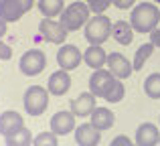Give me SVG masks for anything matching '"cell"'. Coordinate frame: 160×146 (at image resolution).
I'll return each instance as SVG.
<instances>
[{
    "instance_id": "6da1fadb",
    "label": "cell",
    "mask_w": 160,
    "mask_h": 146,
    "mask_svg": "<svg viewBox=\"0 0 160 146\" xmlns=\"http://www.w3.org/2000/svg\"><path fill=\"white\" fill-rule=\"evenodd\" d=\"M160 23V8L154 2H140L136 8H132L130 24L136 33H152Z\"/></svg>"
},
{
    "instance_id": "7a4b0ae2",
    "label": "cell",
    "mask_w": 160,
    "mask_h": 146,
    "mask_svg": "<svg viewBox=\"0 0 160 146\" xmlns=\"http://www.w3.org/2000/svg\"><path fill=\"white\" fill-rule=\"evenodd\" d=\"M89 12L91 10H89V6H87L85 2H71L69 6L63 8L61 20H59V23L67 28V33H69V31H79V27L87 24V20H89Z\"/></svg>"
},
{
    "instance_id": "3957f363",
    "label": "cell",
    "mask_w": 160,
    "mask_h": 146,
    "mask_svg": "<svg viewBox=\"0 0 160 146\" xmlns=\"http://www.w3.org/2000/svg\"><path fill=\"white\" fill-rule=\"evenodd\" d=\"M112 37V20L106 14H95L85 24V41L89 45H103Z\"/></svg>"
},
{
    "instance_id": "277c9868",
    "label": "cell",
    "mask_w": 160,
    "mask_h": 146,
    "mask_svg": "<svg viewBox=\"0 0 160 146\" xmlns=\"http://www.w3.org/2000/svg\"><path fill=\"white\" fill-rule=\"evenodd\" d=\"M49 89H45L43 85H31L27 91H24V110H27L28 116H41L49 106Z\"/></svg>"
},
{
    "instance_id": "5b68a950",
    "label": "cell",
    "mask_w": 160,
    "mask_h": 146,
    "mask_svg": "<svg viewBox=\"0 0 160 146\" xmlns=\"http://www.w3.org/2000/svg\"><path fill=\"white\" fill-rule=\"evenodd\" d=\"M45 65H47V57L41 49H31L27 51L22 57H20V63H18V69L22 75H28V77H35V75L43 73Z\"/></svg>"
},
{
    "instance_id": "8992f818",
    "label": "cell",
    "mask_w": 160,
    "mask_h": 146,
    "mask_svg": "<svg viewBox=\"0 0 160 146\" xmlns=\"http://www.w3.org/2000/svg\"><path fill=\"white\" fill-rule=\"evenodd\" d=\"M32 6L35 0H0V18L6 23H14Z\"/></svg>"
},
{
    "instance_id": "52a82bcc",
    "label": "cell",
    "mask_w": 160,
    "mask_h": 146,
    "mask_svg": "<svg viewBox=\"0 0 160 146\" xmlns=\"http://www.w3.org/2000/svg\"><path fill=\"white\" fill-rule=\"evenodd\" d=\"M39 33L45 41H49L53 45H63L67 41V28L53 18H45L43 16V20L39 24Z\"/></svg>"
},
{
    "instance_id": "ba28073f",
    "label": "cell",
    "mask_w": 160,
    "mask_h": 146,
    "mask_svg": "<svg viewBox=\"0 0 160 146\" xmlns=\"http://www.w3.org/2000/svg\"><path fill=\"white\" fill-rule=\"evenodd\" d=\"M83 61V53L79 51L75 45H61V49L57 51V63L59 69H65V71H73L79 67V63Z\"/></svg>"
},
{
    "instance_id": "9c48e42d",
    "label": "cell",
    "mask_w": 160,
    "mask_h": 146,
    "mask_svg": "<svg viewBox=\"0 0 160 146\" xmlns=\"http://www.w3.org/2000/svg\"><path fill=\"white\" fill-rule=\"evenodd\" d=\"M106 65H108L109 71H112V75H113V77H118V79H128L130 75L134 73L132 63H130L122 53H109Z\"/></svg>"
},
{
    "instance_id": "30bf717a",
    "label": "cell",
    "mask_w": 160,
    "mask_h": 146,
    "mask_svg": "<svg viewBox=\"0 0 160 146\" xmlns=\"http://www.w3.org/2000/svg\"><path fill=\"white\" fill-rule=\"evenodd\" d=\"M75 142L79 146H98L102 142V132L93 124H79L75 128Z\"/></svg>"
},
{
    "instance_id": "8fae6325",
    "label": "cell",
    "mask_w": 160,
    "mask_h": 146,
    "mask_svg": "<svg viewBox=\"0 0 160 146\" xmlns=\"http://www.w3.org/2000/svg\"><path fill=\"white\" fill-rule=\"evenodd\" d=\"M20 128H24V120L18 112L8 110V112H2V114H0V134H2L4 138L16 134Z\"/></svg>"
},
{
    "instance_id": "7c38bea8",
    "label": "cell",
    "mask_w": 160,
    "mask_h": 146,
    "mask_svg": "<svg viewBox=\"0 0 160 146\" xmlns=\"http://www.w3.org/2000/svg\"><path fill=\"white\" fill-rule=\"evenodd\" d=\"M71 112L75 114V118H85L91 116V112L95 110V95L91 91H83L75 99H71Z\"/></svg>"
},
{
    "instance_id": "4fadbf2b",
    "label": "cell",
    "mask_w": 160,
    "mask_h": 146,
    "mask_svg": "<svg viewBox=\"0 0 160 146\" xmlns=\"http://www.w3.org/2000/svg\"><path fill=\"white\" fill-rule=\"evenodd\" d=\"M134 142L138 146H156L160 142V130L156 124L144 122L138 126L136 136H134Z\"/></svg>"
},
{
    "instance_id": "5bb4252c",
    "label": "cell",
    "mask_w": 160,
    "mask_h": 146,
    "mask_svg": "<svg viewBox=\"0 0 160 146\" xmlns=\"http://www.w3.org/2000/svg\"><path fill=\"white\" fill-rule=\"evenodd\" d=\"M75 130V114L73 112H57L51 118V132L57 136H67Z\"/></svg>"
},
{
    "instance_id": "9a60e30c",
    "label": "cell",
    "mask_w": 160,
    "mask_h": 146,
    "mask_svg": "<svg viewBox=\"0 0 160 146\" xmlns=\"http://www.w3.org/2000/svg\"><path fill=\"white\" fill-rule=\"evenodd\" d=\"M113 79V75L109 69H93V73H91L89 77V91L95 95V98H103V93H106V87L109 85V81Z\"/></svg>"
},
{
    "instance_id": "2e32d148",
    "label": "cell",
    "mask_w": 160,
    "mask_h": 146,
    "mask_svg": "<svg viewBox=\"0 0 160 146\" xmlns=\"http://www.w3.org/2000/svg\"><path fill=\"white\" fill-rule=\"evenodd\" d=\"M47 89L51 95H63L71 89V75L65 71V69H59V71L51 73L47 83Z\"/></svg>"
},
{
    "instance_id": "e0dca14e",
    "label": "cell",
    "mask_w": 160,
    "mask_h": 146,
    "mask_svg": "<svg viewBox=\"0 0 160 146\" xmlns=\"http://www.w3.org/2000/svg\"><path fill=\"white\" fill-rule=\"evenodd\" d=\"M108 61V53L103 51L102 45H89L87 51L83 53V63L91 69H102Z\"/></svg>"
},
{
    "instance_id": "ac0fdd59",
    "label": "cell",
    "mask_w": 160,
    "mask_h": 146,
    "mask_svg": "<svg viewBox=\"0 0 160 146\" xmlns=\"http://www.w3.org/2000/svg\"><path fill=\"white\" fill-rule=\"evenodd\" d=\"M112 39L120 45H126V47L132 45V41H134L132 24H130L128 20H116V23L112 24Z\"/></svg>"
},
{
    "instance_id": "d6986e66",
    "label": "cell",
    "mask_w": 160,
    "mask_h": 146,
    "mask_svg": "<svg viewBox=\"0 0 160 146\" xmlns=\"http://www.w3.org/2000/svg\"><path fill=\"white\" fill-rule=\"evenodd\" d=\"M113 122H116V116H113V112L109 110V108L102 106V108H95V110L91 112V124H93L99 132L109 130V128L113 126Z\"/></svg>"
},
{
    "instance_id": "ffe728a7",
    "label": "cell",
    "mask_w": 160,
    "mask_h": 146,
    "mask_svg": "<svg viewBox=\"0 0 160 146\" xmlns=\"http://www.w3.org/2000/svg\"><path fill=\"white\" fill-rule=\"evenodd\" d=\"M124 95H126V87H124V83H122V79L113 77L112 81H109V85L106 87L103 99H106L108 103H118V102L124 99Z\"/></svg>"
},
{
    "instance_id": "44dd1931",
    "label": "cell",
    "mask_w": 160,
    "mask_h": 146,
    "mask_svg": "<svg viewBox=\"0 0 160 146\" xmlns=\"http://www.w3.org/2000/svg\"><path fill=\"white\" fill-rule=\"evenodd\" d=\"M37 6H39L41 14L45 18H55V16H59L63 12L65 4H63V0H39Z\"/></svg>"
},
{
    "instance_id": "7402d4cb",
    "label": "cell",
    "mask_w": 160,
    "mask_h": 146,
    "mask_svg": "<svg viewBox=\"0 0 160 146\" xmlns=\"http://www.w3.org/2000/svg\"><path fill=\"white\" fill-rule=\"evenodd\" d=\"M32 138H35V136H32L31 130L24 126V128H20L16 134L6 136L4 140H6V146H31L32 144Z\"/></svg>"
},
{
    "instance_id": "603a6c76",
    "label": "cell",
    "mask_w": 160,
    "mask_h": 146,
    "mask_svg": "<svg viewBox=\"0 0 160 146\" xmlns=\"http://www.w3.org/2000/svg\"><path fill=\"white\" fill-rule=\"evenodd\" d=\"M154 49H156V47H154V45L150 43V41H148V43H144L142 47H138V51H136V57H134V63H132L134 71H140V69L144 67V63L148 61V57L154 53Z\"/></svg>"
},
{
    "instance_id": "cb8c5ba5",
    "label": "cell",
    "mask_w": 160,
    "mask_h": 146,
    "mask_svg": "<svg viewBox=\"0 0 160 146\" xmlns=\"http://www.w3.org/2000/svg\"><path fill=\"white\" fill-rule=\"evenodd\" d=\"M144 93L150 99H160V73H150L144 81Z\"/></svg>"
},
{
    "instance_id": "d4e9b609",
    "label": "cell",
    "mask_w": 160,
    "mask_h": 146,
    "mask_svg": "<svg viewBox=\"0 0 160 146\" xmlns=\"http://www.w3.org/2000/svg\"><path fill=\"white\" fill-rule=\"evenodd\" d=\"M32 146H59L57 134L53 132H41L32 138Z\"/></svg>"
},
{
    "instance_id": "484cf974",
    "label": "cell",
    "mask_w": 160,
    "mask_h": 146,
    "mask_svg": "<svg viewBox=\"0 0 160 146\" xmlns=\"http://www.w3.org/2000/svg\"><path fill=\"white\" fill-rule=\"evenodd\" d=\"M85 4L89 6L91 12H95V14H103L106 8L112 4V0H85Z\"/></svg>"
},
{
    "instance_id": "4316f807",
    "label": "cell",
    "mask_w": 160,
    "mask_h": 146,
    "mask_svg": "<svg viewBox=\"0 0 160 146\" xmlns=\"http://www.w3.org/2000/svg\"><path fill=\"white\" fill-rule=\"evenodd\" d=\"M109 146H138V144H136V142H132L128 136L120 134V136H116V138L112 140V144H109Z\"/></svg>"
},
{
    "instance_id": "83f0119b",
    "label": "cell",
    "mask_w": 160,
    "mask_h": 146,
    "mask_svg": "<svg viewBox=\"0 0 160 146\" xmlns=\"http://www.w3.org/2000/svg\"><path fill=\"white\" fill-rule=\"evenodd\" d=\"M10 57H12V47H10V45H6L4 41H0V59L8 61Z\"/></svg>"
},
{
    "instance_id": "f1b7e54d",
    "label": "cell",
    "mask_w": 160,
    "mask_h": 146,
    "mask_svg": "<svg viewBox=\"0 0 160 146\" xmlns=\"http://www.w3.org/2000/svg\"><path fill=\"white\" fill-rule=\"evenodd\" d=\"M134 2H136V0H112V4L116 8H120V10H128V8H132Z\"/></svg>"
},
{
    "instance_id": "f546056e",
    "label": "cell",
    "mask_w": 160,
    "mask_h": 146,
    "mask_svg": "<svg viewBox=\"0 0 160 146\" xmlns=\"http://www.w3.org/2000/svg\"><path fill=\"white\" fill-rule=\"evenodd\" d=\"M150 43H152L154 47L160 49V27H156L152 33H150Z\"/></svg>"
},
{
    "instance_id": "4dcf8cb0",
    "label": "cell",
    "mask_w": 160,
    "mask_h": 146,
    "mask_svg": "<svg viewBox=\"0 0 160 146\" xmlns=\"http://www.w3.org/2000/svg\"><path fill=\"white\" fill-rule=\"evenodd\" d=\"M6 24H8V23H6V20H2V18H0V39H2V37H4V35H6V28H8V27H6Z\"/></svg>"
},
{
    "instance_id": "1f68e13d",
    "label": "cell",
    "mask_w": 160,
    "mask_h": 146,
    "mask_svg": "<svg viewBox=\"0 0 160 146\" xmlns=\"http://www.w3.org/2000/svg\"><path fill=\"white\" fill-rule=\"evenodd\" d=\"M154 2H158V4H160V0H154Z\"/></svg>"
},
{
    "instance_id": "d6a6232c",
    "label": "cell",
    "mask_w": 160,
    "mask_h": 146,
    "mask_svg": "<svg viewBox=\"0 0 160 146\" xmlns=\"http://www.w3.org/2000/svg\"><path fill=\"white\" fill-rule=\"evenodd\" d=\"M158 144H160V142H158Z\"/></svg>"
}]
</instances>
